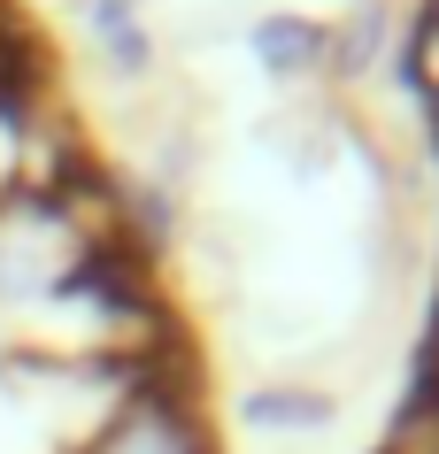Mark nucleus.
Returning a JSON list of instances; mask_svg holds the SVG:
<instances>
[{
    "label": "nucleus",
    "mask_w": 439,
    "mask_h": 454,
    "mask_svg": "<svg viewBox=\"0 0 439 454\" xmlns=\"http://www.w3.org/2000/svg\"><path fill=\"white\" fill-rule=\"evenodd\" d=\"M131 355V393L116 401V416L93 431L85 454H216L208 431L193 416L200 370L185 362L177 339H154V347H116Z\"/></svg>",
    "instance_id": "nucleus-1"
},
{
    "label": "nucleus",
    "mask_w": 439,
    "mask_h": 454,
    "mask_svg": "<svg viewBox=\"0 0 439 454\" xmlns=\"http://www.w3.org/2000/svg\"><path fill=\"white\" fill-rule=\"evenodd\" d=\"M247 47H255V62H263L278 85L332 70V24H317V16H263Z\"/></svg>",
    "instance_id": "nucleus-2"
},
{
    "label": "nucleus",
    "mask_w": 439,
    "mask_h": 454,
    "mask_svg": "<svg viewBox=\"0 0 439 454\" xmlns=\"http://www.w3.org/2000/svg\"><path fill=\"white\" fill-rule=\"evenodd\" d=\"M77 24L93 31L100 62H108L116 77H146L154 70V39H146L139 0H77Z\"/></svg>",
    "instance_id": "nucleus-3"
},
{
    "label": "nucleus",
    "mask_w": 439,
    "mask_h": 454,
    "mask_svg": "<svg viewBox=\"0 0 439 454\" xmlns=\"http://www.w3.org/2000/svg\"><path fill=\"white\" fill-rule=\"evenodd\" d=\"M239 416L255 431H324V424H332V401L309 393V385H247Z\"/></svg>",
    "instance_id": "nucleus-4"
},
{
    "label": "nucleus",
    "mask_w": 439,
    "mask_h": 454,
    "mask_svg": "<svg viewBox=\"0 0 439 454\" xmlns=\"http://www.w3.org/2000/svg\"><path fill=\"white\" fill-rule=\"evenodd\" d=\"M378 454H439V370H432V355H424V370H416L409 401L393 408Z\"/></svg>",
    "instance_id": "nucleus-5"
},
{
    "label": "nucleus",
    "mask_w": 439,
    "mask_h": 454,
    "mask_svg": "<svg viewBox=\"0 0 439 454\" xmlns=\"http://www.w3.org/2000/svg\"><path fill=\"white\" fill-rule=\"evenodd\" d=\"M378 47H386V8H378V0H363V8H355V24H340L332 31V70H370V62H378Z\"/></svg>",
    "instance_id": "nucleus-6"
},
{
    "label": "nucleus",
    "mask_w": 439,
    "mask_h": 454,
    "mask_svg": "<svg viewBox=\"0 0 439 454\" xmlns=\"http://www.w3.org/2000/svg\"><path fill=\"white\" fill-rule=\"evenodd\" d=\"M432 370H439V316H432Z\"/></svg>",
    "instance_id": "nucleus-7"
}]
</instances>
